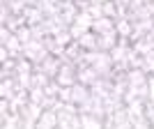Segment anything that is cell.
I'll list each match as a JSON object with an SVG mask.
<instances>
[{"mask_svg": "<svg viewBox=\"0 0 154 129\" xmlns=\"http://www.w3.org/2000/svg\"><path fill=\"white\" fill-rule=\"evenodd\" d=\"M48 55H51V51L46 49V42H44V39H30L28 44H23V58H28L32 64L44 62Z\"/></svg>", "mask_w": 154, "mask_h": 129, "instance_id": "6da1fadb", "label": "cell"}, {"mask_svg": "<svg viewBox=\"0 0 154 129\" xmlns=\"http://www.w3.org/2000/svg\"><path fill=\"white\" fill-rule=\"evenodd\" d=\"M92 23H94V19H92V14H90V12H78L76 21L69 26L71 37H74V39L83 37L85 32H90V30H92Z\"/></svg>", "mask_w": 154, "mask_h": 129, "instance_id": "7a4b0ae2", "label": "cell"}, {"mask_svg": "<svg viewBox=\"0 0 154 129\" xmlns=\"http://www.w3.org/2000/svg\"><path fill=\"white\" fill-rule=\"evenodd\" d=\"M55 81H58L62 88H69V85L78 83V78H76V62L64 60V64L60 67V71H58V76H55Z\"/></svg>", "mask_w": 154, "mask_h": 129, "instance_id": "3957f363", "label": "cell"}, {"mask_svg": "<svg viewBox=\"0 0 154 129\" xmlns=\"http://www.w3.org/2000/svg\"><path fill=\"white\" fill-rule=\"evenodd\" d=\"M76 78H78V83H83V85H88V88H90V85L97 83L101 76H99V71H97L92 64L78 62V64H76Z\"/></svg>", "mask_w": 154, "mask_h": 129, "instance_id": "277c9868", "label": "cell"}, {"mask_svg": "<svg viewBox=\"0 0 154 129\" xmlns=\"http://www.w3.org/2000/svg\"><path fill=\"white\" fill-rule=\"evenodd\" d=\"M117 42H120V35H117L115 28L101 32V35H97V46H99V51H110Z\"/></svg>", "mask_w": 154, "mask_h": 129, "instance_id": "5b68a950", "label": "cell"}, {"mask_svg": "<svg viewBox=\"0 0 154 129\" xmlns=\"http://www.w3.org/2000/svg\"><path fill=\"white\" fill-rule=\"evenodd\" d=\"M35 129H58V113L53 109H46L42 118L35 122Z\"/></svg>", "mask_w": 154, "mask_h": 129, "instance_id": "8992f818", "label": "cell"}, {"mask_svg": "<svg viewBox=\"0 0 154 129\" xmlns=\"http://www.w3.org/2000/svg\"><path fill=\"white\" fill-rule=\"evenodd\" d=\"M90 88L83 83H74L71 85V104H76V106H81V104H85L88 99H90Z\"/></svg>", "mask_w": 154, "mask_h": 129, "instance_id": "52a82bcc", "label": "cell"}, {"mask_svg": "<svg viewBox=\"0 0 154 129\" xmlns=\"http://www.w3.org/2000/svg\"><path fill=\"white\" fill-rule=\"evenodd\" d=\"M23 16H26L28 26H37V23H42V21L46 19V14H44L42 7H30V5L23 9Z\"/></svg>", "mask_w": 154, "mask_h": 129, "instance_id": "ba28073f", "label": "cell"}, {"mask_svg": "<svg viewBox=\"0 0 154 129\" xmlns=\"http://www.w3.org/2000/svg\"><path fill=\"white\" fill-rule=\"evenodd\" d=\"M113 28H115V19H108V16L94 19V23H92V32H97V35H101L106 30H113Z\"/></svg>", "mask_w": 154, "mask_h": 129, "instance_id": "9c48e42d", "label": "cell"}, {"mask_svg": "<svg viewBox=\"0 0 154 129\" xmlns=\"http://www.w3.org/2000/svg\"><path fill=\"white\" fill-rule=\"evenodd\" d=\"M81 129H103L101 118H94L90 113H81Z\"/></svg>", "mask_w": 154, "mask_h": 129, "instance_id": "30bf717a", "label": "cell"}, {"mask_svg": "<svg viewBox=\"0 0 154 129\" xmlns=\"http://www.w3.org/2000/svg\"><path fill=\"white\" fill-rule=\"evenodd\" d=\"M78 44L83 46V51H99V46H97V32H85L83 37H78Z\"/></svg>", "mask_w": 154, "mask_h": 129, "instance_id": "8fae6325", "label": "cell"}, {"mask_svg": "<svg viewBox=\"0 0 154 129\" xmlns=\"http://www.w3.org/2000/svg\"><path fill=\"white\" fill-rule=\"evenodd\" d=\"M115 30L120 37H131V32H134V21L129 19H115Z\"/></svg>", "mask_w": 154, "mask_h": 129, "instance_id": "7c38bea8", "label": "cell"}, {"mask_svg": "<svg viewBox=\"0 0 154 129\" xmlns=\"http://www.w3.org/2000/svg\"><path fill=\"white\" fill-rule=\"evenodd\" d=\"M51 81H53V78L48 76V74H44V71L35 69V74H32V88H46Z\"/></svg>", "mask_w": 154, "mask_h": 129, "instance_id": "4fadbf2b", "label": "cell"}, {"mask_svg": "<svg viewBox=\"0 0 154 129\" xmlns=\"http://www.w3.org/2000/svg\"><path fill=\"white\" fill-rule=\"evenodd\" d=\"M103 9V16H108V19H117V2L115 0H106L101 5Z\"/></svg>", "mask_w": 154, "mask_h": 129, "instance_id": "5bb4252c", "label": "cell"}, {"mask_svg": "<svg viewBox=\"0 0 154 129\" xmlns=\"http://www.w3.org/2000/svg\"><path fill=\"white\" fill-rule=\"evenodd\" d=\"M16 37L21 39V44H28L30 39H35V37H32V28H30V26L19 28V30H16Z\"/></svg>", "mask_w": 154, "mask_h": 129, "instance_id": "9a60e30c", "label": "cell"}, {"mask_svg": "<svg viewBox=\"0 0 154 129\" xmlns=\"http://www.w3.org/2000/svg\"><path fill=\"white\" fill-rule=\"evenodd\" d=\"M143 39H145V42L149 44V49H154V28H152V30H149V32H147V35H145Z\"/></svg>", "mask_w": 154, "mask_h": 129, "instance_id": "2e32d148", "label": "cell"}, {"mask_svg": "<svg viewBox=\"0 0 154 129\" xmlns=\"http://www.w3.org/2000/svg\"><path fill=\"white\" fill-rule=\"evenodd\" d=\"M26 2H28L30 7H39V5H42V0H26Z\"/></svg>", "mask_w": 154, "mask_h": 129, "instance_id": "e0dca14e", "label": "cell"}]
</instances>
